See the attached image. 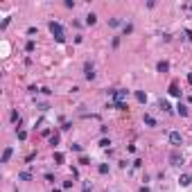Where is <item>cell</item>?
Masks as SVG:
<instances>
[{
	"label": "cell",
	"instance_id": "obj_19",
	"mask_svg": "<svg viewBox=\"0 0 192 192\" xmlns=\"http://www.w3.org/2000/svg\"><path fill=\"white\" fill-rule=\"evenodd\" d=\"M11 122L21 124V115H18V111H11Z\"/></svg>",
	"mask_w": 192,
	"mask_h": 192
},
{
	"label": "cell",
	"instance_id": "obj_29",
	"mask_svg": "<svg viewBox=\"0 0 192 192\" xmlns=\"http://www.w3.org/2000/svg\"><path fill=\"white\" fill-rule=\"evenodd\" d=\"M140 192H149V188H147V185H142V188H140Z\"/></svg>",
	"mask_w": 192,
	"mask_h": 192
},
{
	"label": "cell",
	"instance_id": "obj_30",
	"mask_svg": "<svg viewBox=\"0 0 192 192\" xmlns=\"http://www.w3.org/2000/svg\"><path fill=\"white\" fill-rule=\"evenodd\" d=\"M52 192H64V190H59V188H54V190H52Z\"/></svg>",
	"mask_w": 192,
	"mask_h": 192
},
{
	"label": "cell",
	"instance_id": "obj_25",
	"mask_svg": "<svg viewBox=\"0 0 192 192\" xmlns=\"http://www.w3.org/2000/svg\"><path fill=\"white\" fill-rule=\"evenodd\" d=\"M109 145H111L109 138H102V140H99V147H109Z\"/></svg>",
	"mask_w": 192,
	"mask_h": 192
},
{
	"label": "cell",
	"instance_id": "obj_12",
	"mask_svg": "<svg viewBox=\"0 0 192 192\" xmlns=\"http://www.w3.org/2000/svg\"><path fill=\"white\" fill-rule=\"evenodd\" d=\"M142 122H145L147 127H156V120H154L152 115H145V118H142Z\"/></svg>",
	"mask_w": 192,
	"mask_h": 192
},
{
	"label": "cell",
	"instance_id": "obj_6",
	"mask_svg": "<svg viewBox=\"0 0 192 192\" xmlns=\"http://www.w3.org/2000/svg\"><path fill=\"white\" fill-rule=\"evenodd\" d=\"M169 95L172 97H181V91H179V84H176V81L169 84Z\"/></svg>",
	"mask_w": 192,
	"mask_h": 192
},
{
	"label": "cell",
	"instance_id": "obj_22",
	"mask_svg": "<svg viewBox=\"0 0 192 192\" xmlns=\"http://www.w3.org/2000/svg\"><path fill=\"white\" fill-rule=\"evenodd\" d=\"M97 169H99V174H109V165H106V163H102Z\"/></svg>",
	"mask_w": 192,
	"mask_h": 192
},
{
	"label": "cell",
	"instance_id": "obj_1",
	"mask_svg": "<svg viewBox=\"0 0 192 192\" xmlns=\"http://www.w3.org/2000/svg\"><path fill=\"white\" fill-rule=\"evenodd\" d=\"M127 97H129V91H122V88H118V91H113V93H111L113 106H115V109H120V111H124V109H127Z\"/></svg>",
	"mask_w": 192,
	"mask_h": 192
},
{
	"label": "cell",
	"instance_id": "obj_28",
	"mask_svg": "<svg viewBox=\"0 0 192 192\" xmlns=\"http://www.w3.org/2000/svg\"><path fill=\"white\" fill-rule=\"evenodd\" d=\"M185 36H188V41L192 43V30H185Z\"/></svg>",
	"mask_w": 192,
	"mask_h": 192
},
{
	"label": "cell",
	"instance_id": "obj_2",
	"mask_svg": "<svg viewBox=\"0 0 192 192\" xmlns=\"http://www.w3.org/2000/svg\"><path fill=\"white\" fill-rule=\"evenodd\" d=\"M50 32H52V36H54L59 43H64V41H66V32H64V27H61V23L50 21Z\"/></svg>",
	"mask_w": 192,
	"mask_h": 192
},
{
	"label": "cell",
	"instance_id": "obj_10",
	"mask_svg": "<svg viewBox=\"0 0 192 192\" xmlns=\"http://www.w3.org/2000/svg\"><path fill=\"white\" fill-rule=\"evenodd\" d=\"M158 106L163 109V111H165V113H172V106H169V102H167V99H160V102H158Z\"/></svg>",
	"mask_w": 192,
	"mask_h": 192
},
{
	"label": "cell",
	"instance_id": "obj_3",
	"mask_svg": "<svg viewBox=\"0 0 192 192\" xmlns=\"http://www.w3.org/2000/svg\"><path fill=\"white\" fill-rule=\"evenodd\" d=\"M84 77L91 81V79H95V66L91 64V61H86L84 64Z\"/></svg>",
	"mask_w": 192,
	"mask_h": 192
},
{
	"label": "cell",
	"instance_id": "obj_9",
	"mask_svg": "<svg viewBox=\"0 0 192 192\" xmlns=\"http://www.w3.org/2000/svg\"><path fill=\"white\" fill-rule=\"evenodd\" d=\"M179 183H181L183 188H185V185H190V183H192V176H190V174H181V179H179Z\"/></svg>",
	"mask_w": 192,
	"mask_h": 192
},
{
	"label": "cell",
	"instance_id": "obj_5",
	"mask_svg": "<svg viewBox=\"0 0 192 192\" xmlns=\"http://www.w3.org/2000/svg\"><path fill=\"white\" fill-rule=\"evenodd\" d=\"M169 163H172V165H183V154H181L179 149H174V152L169 154Z\"/></svg>",
	"mask_w": 192,
	"mask_h": 192
},
{
	"label": "cell",
	"instance_id": "obj_32",
	"mask_svg": "<svg viewBox=\"0 0 192 192\" xmlns=\"http://www.w3.org/2000/svg\"><path fill=\"white\" fill-rule=\"evenodd\" d=\"M190 165H192V163H190Z\"/></svg>",
	"mask_w": 192,
	"mask_h": 192
},
{
	"label": "cell",
	"instance_id": "obj_14",
	"mask_svg": "<svg viewBox=\"0 0 192 192\" xmlns=\"http://www.w3.org/2000/svg\"><path fill=\"white\" fill-rule=\"evenodd\" d=\"M18 179H21V181H32V172H21Z\"/></svg>",
	"mask_w": 192,
	"mask_h": 192
},
{
	"label": "cell",
	"instance_id": "obj_18",
	"mask_svg": "<svg viewBox=\"0 0 192 192\" xmlns=\"http://www.w3.org/2000/svg\"><path fill=\"white\" fill-rule=\"evenodd\" d=\"M109 25H111V27H120V25H122V21H120V18H111V21H109Z\"/></svg>",
	"mask_w": 192,
	"mask_h": 192
},
{
	"label": "cell",
	"instance_id": "obj_24",
	"mask_svg": "<svg viewBox=\"0 0 192 192\" xmlns=\"http://www.w3.org/2000/svg\"><path fill=\"white\" fill-rule=\"evenodd\" d=\"M34 48H36V45H34V41H27V45H25V50H27V52H34Z\"/></svg>",
	"mask_w": 192,
	"mask_h": 192
},
{
	"label": "cell",
	"instance_id": "obj_16",
	"mask_svg": "<svg viewBox=\"0 0 192 192\" xmlns=\"http://www.w3.org/2000/svg\"><path fill=\"white\" fill-rule=\"evenodd\" d=\"M16 136H18V140H25L27 138V131L25 129H16Z\"/></svg>",
	"mask_w": 192,
	"mask_h": 192
},
{
	"label": "cell",
	"instance_id": "obj_15",
	"mask_svg": "<svg viewBox=\"0 0 192 192\" xmlns=\"http://www.w3.org/2000/svg\"><path fill=\"white\" fill-rule=\"evenodd\" d=\"M97 23V16L95 14H88V16H86V25H95Z\"/></svg>",
	"mask_w": 192,
	"mask_h": 192
},
{
	"label": "cell",
	"instance_id": "obj_13",
	"mask_svg": "<svg viewBox=\"0 0 192 192\" xmlns=\"http://www.w3.org/2000/svg\"><path fill=\"white\" fill-rule=\"evenodd\" d=\"M64 160H66V156L61 154V152H54V163H57V165H61Z\"/></svg>",
	"mask_w": 192,
	"mask_h": 192
},
{
	"label": "cell",
	"instance_id": "obj_26",
	"mask_svg": "<svg viewBox=\"0 0 192 192\" xmlns=\"http://www.w3.org/2000/svg\"><path fill=\"white\" fill-rule=\"evenodd\" d=\"M70 149H72V152H79V154H81V145H77V142H72V145H70Z\"/></svg>",
	"mask_w": 192,
	"mask_h": 192
},
{
	"label": "cell",
	"instance_id": "obj_27",
	"mask_svg": "<svg viewBox=\"0 0 192 192\" xmlns=\"http://www.w3.org/2000/svg\"><path fill=\"white\" fill-rule=\"evenodd\" d=\"M81 192H91V183H88V181L84 183V188H81Z\"/></svg>",
	"mask_w": 192,
	"mask_h": 192
},
{
	"label": "cell",
	"instance_id": "obj_31",
	"mask_svg": "<svg viewBox=\"0 0 192 192\" xmlns=\"http://www.w3.org/2000/svg\"><path fill=\"white\" fill-rule=\"evenodd\" d=\"M190 81H192V75H190Z\"/></svg>",
	"mask_w": 192,
	"mask_h": 192
},
{
	"label": "cell",
	"instance_id": "obj_4",
	"mask_svg": "<svg viewBox=\"0 0 192 192\" xmlns=\"http://www.w3.org/2000/svg\"><path fill=\"white\" fill-rule=\"evenodd\" d=\"M169 142H172L174 147H181V145H183V136H181L179 131H169Z\"/></svg>",
	"mask_w": 192,
	"mask_h": 192
},
{
	"label": "cell",
	"instance_id": "obj_11",
	"mask_svg": "<svg viewBox=\"0 0 192 192\" xmlns=\"http://www.w3.org/2000/svg\"><path fill=\"white\" fill-rule=\"evenodd\" d=\"M156 70H158V72H167V70H169V64H167V61H158V64H156Z\"/></svg>",
	"mask_w": 192,
	"mask_h": 192
},
{
	"label": "cell",
	"instance_id": "obj_17",
	"mask_svg": "<svg viewBox=\"0 0 192 192\" xmlns=\"http://www.w3.org/2000/svg\"><path fill=\"white\" fill-rule=\"evenodd\" d=\"M50 145H52V147L59 145V133H52V136H50Z\"/></svg>",
	"mask_w": 192,
	"mask_h": 192
},
{
	"label": "cell",
	"instance_id": "obj_23",
	"mask_svg": "<svg viewBox=\"0 0 192 192\" xmlns=\"http://www.w3.org/2000/svg\"><path fill=\"white\" fill-rule=\"evenodd\" d=\"M79 165H91L88 156H84V154H81V156H79Z\"/></svg>",
	"mask_w": 192,
	"mask_h": 192
},
{
	"label": "cell",
	"instance_id": "obj_21",
	"mask_svg": "<svg viewBox=\"0 0 192 192\" xmlns=\"http://www.w3.org/2000/svg\"><path fill=\"white\" fill-rule=\"evenodd\" d=\"M122 30H124V34H131V32H133V25H131V23H124Z\"/></svg>",
	"mask_w": 192,
	"mask_h": 192
},
{
	"label": "cell",
	"instance_id": "obj_7",
	"mask_svg": "<svg viewBox=\"0 0 192 192\" xmlns=\"http://www.w3.org/2000/svg\"><path fill=\"white\" fill-rule=\"evenodd\" d=\"M11 154H14V149H11V147H5V152H2V160H0V163H9Z\"/></svg>",
	"mask_w": 192,
	"mask_h": 192
},
{
	"label": "cell",
	"instance_id": "obj_20",
	"mask_svg": "<svg viewBox=\"0 0 192 192\" xmlns=\"http://www.w3.org/2000/svg\"><path fill=\"white\" fill-rule=\"evenodd\" d=\"M136 99H138V102H147V95H145L142 91H138V93H136Z\"/></svg>",
	"mask_w": 192,
	"mask_h": 192
},
{
	"label": "cell",
	"instance_id": "obj_8",
	"mask_svg": "<svg viewBox=\"0 0 192 192\" xmlns=\"http://www.w3.org/2000/svg\"><path fill=\"white\" fill-rule=\"evenodd\" d=\"M176 113H179V115H183V118H185V115H188V106H185V104H183V102H179V104H176Z\"/></svg>",
	"mask_w": 192,
	"mask_h": 192
}]
</instances>
